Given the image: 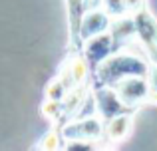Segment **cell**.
I'll use <instances>...</instances> for the list:
<instances>
[{"label":"cell","instance_id":"obj_14","mask_svg":"<svg viewBox=\"0 0 157 151\" xmlns=\"http://www.w3.org/2000/svg\"><path fill=\"white\" fill-rule=\"evenodd\" d=\"M80 2H82V0H80Z\"/></svg>","mask_w":157,"mask_h":151},{"label":"cell","instance_id":"obj_7","mask_svg":"<svg viewBox=\"0 0 157 151\" xmlns=\"http://www.w3.org/2000/svg\"><path fill=\"white\" fill-rule=\"evenodd\" d=\"M133 18H135V24H137V36H139L141 46L145 50L151 46H157V22L149 14V10L145 6L139 8L133 14Z\"/></svg>","mask_w":157,"mask_h":151},{"label":"cell","instance_id":"obj_4","mask_svg":"<svg viewBox=\"0 0 157 151\" xmlns=\"http://www.w3.org/2000/svg\"><path fill=\"white\" fill-rule=\"evenodd\" d=\"M115 92L119 93L123 101H125L129 108H135L137 104L149 100V81H147V76H127L123 80H119L115 85Z\"/></svg>","mask_w":157,"mask_h":151},{"label":"cell","instance_id":"obj_9","mask_svg":"<svg viewBox=\"0 0 157 151\" xmlns=\"http://www.w3.org/2000/svg\"><path fill=\"white\" fill-rule=\"evenodd\" d=\"M111 36H113L115 50H119L121 46L129 44V40L133 36H137V24H135L133 16H119L111 22Z\"/></svg>","mask_w":157,"mask_h":151},{"label":"cell","instance_id":"obj_10","mask_svg":"<svg viewBox=\"0 0 157 151\" xmlns=\"http://www.w3.org/2000/svg\"><path fill=\"white\" fill-rule=\"evenodd\" d=\"M104 10L111 16V18H119V16H125V14H127L125 0H104Z\"/></svg>","mask_w":157,"mask_h":151},{"label":"cell","instance_id":"obj_5","mask_svg":"<svg viewBox=\"0 0 157 151\" xmlns=\"http://www.w3.org/2000/svg\"><path fill=\"white\" fill-rule=\"evenodd\" d=\"M84 58L88 60L90 68L96 70L105 58H109L115 52V44H113V36L111 34H100L90 38L88 42H84Z\"/></svg>","mask_w":157,"mask_h":151},{"label":"cell","instance_id":"obj_12","mask_svg":"<svg viewBox=\"0 0 157 151\" xmlns=\"http://www.w3.org/2000/svg\"><path fill=\"white\" fill-rule=\"evenodd\" d=\"M100 6H104V0H82L80 2V12H90V10H98Z\"/></svg>","mask_w":157,"mask_h":151},{"label":"cell","instance_id":"obj_8","mask_svg":"<svg viewBox=\"0 0 157 151\" xmlns=\"http://www.w3.org/2000/svg\"><path fill=\"white\" fill-rule=\"evenodd\" d=\"M131 123H133V113L131 111L119 113L117 117L109 119L105 123V129H104L105 145H115V143H119V141H123L127 135H129Z\"/></svg>","mask_w":157,"mask_h":151},{"label":"cell","instance_id":"obj_6","mask_svg":"<svg viewBox=\"0 0 157 151\" xmlns=\"http://www.w3.org/2000/svg\"><path fill=\"white\" fill-rule=\"evenodd\" d=\"M111 16L107 14L105 10H90L84 12L80 20V28H78V36H80V42H88L90 38L94 36H100L105 34V30L111 26Z\"/></svg>","mask_w":157,"mask_h":151},{"label":"cell","instance_id":"obj_2","mask_svg":"<svg viewBox=\"0 0 157 151\" xmlns=\"http://www.w3.org/2000/svg\"><path fill=\"white\" fill-rule=\"evenodd\" d=\"M94 96H96L98 115H100L105 123L109 119H113V117H117L119 113H125V111H131V109H133L119 97V93L115 92V88H111V85H96V88H94Z\"/></svg>","mask_w":157,"mask_h":151},{"label":"cell","instance_id":"obj_13","mask_svg":"<svg viewBox=\"0 0 157 151\" xmlns=\"http://www.w3.org/2000/svg\"><path fill=\"white\" fill-rule=\"evenodd\" d=\"M145 6V0H125V8H127V14H135L139 8Z\"/></svg>","mask_w":157,"mask_h":151},{"label":"cell","instance_id":"obj_1","mask_svg":"<svg viewBox=\"0 0 157 151\" xmlns=\"http://www.w3.org/2000/svg\"><path fill=\"white\" fill-rule=\"evenodd\" d=\"M149 66L139 54H115L94 70L96 85H115L127 76H147Z\"/></svg>","mask_w":157,"mask_h":151},{"label":"cell","instance_id":"obj_11","mask_svg":"<svg viewBox=\"0 0 157 151\" xmlns=\"http://www.w3.org/2000/svg\"><path fill=\"white\" fill-rule=\"evenodd\" d=\"M147 81H149V100H157V64L153 68H149L147 74Z\"/></svg>","mask_w":157,"mask_h":151},{"label":"cell","instance_id":"obj_3","mask_svg":"<svg viewBox=\"0 0 157 151\" xmlns=\"http://www.w3.org/2000/svg\"><path fill=\"white\" fill-rule=\"evenodd\" d=\"M104 119L100 115H90L74 119L64 127V139L70 141H92L104 137Z\"/></svg>","mask_w":157,"mask_h":151}]
</instances>
